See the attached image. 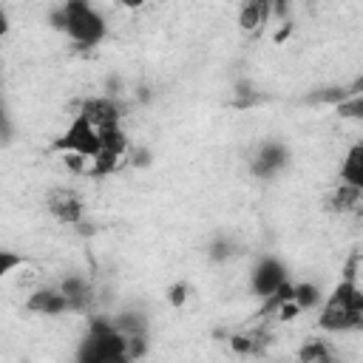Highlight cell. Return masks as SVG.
<instances>
[{
    "label": "cell",
    "mask_w": 363,
    "mask_h": 363,
    "mask_svg": "<svg viewBox=\"0 0 363 363\" xmlns=\"http://www.w3.org/2000/svg\"><path fill=\"white\" fill-rule=\"evenodd\" d=\"M111 318L125 337H150V315L142 306H122Z\"/></svg>",
    "instance_id": "obj_12"
},
{
    "label": "cell",
    "mask_w": 363,
    "mask_h": 363,
    "mask_svg": "<svg viewBox=\"0 0 363 363\" xmlns=\"http://www.w3.org/2000/svg\"><path fill=\"white\" fill-rule=\"evenodd\" d=\"M48 26L77 48H96L108 40V20L91 0H60L48 11Z\"/></svg>",
    "instance_id": "obj_2"
},
{
    "label": "cell",
    "mask_w": 363,
    "mask_h": 363,
    "mask_svg": "<svg viewBox=\"0 0 363 363\" xmlns=\"http://www.w3.org/2000/svg\"><path fill=\"white\" fill-rule=\"evenodd\" d=\"M128 164L136 167V170H147L153 164V150L147 145H133L128 150Z\"/></svg>",
    "instance_id": "obj_23"
},
{
    "label": "cell",
    "mask_w": 363,
    "mask_h": 363,
    "mask_svg": "<svg viewBox=\"0 0 363 363\" xmlns=\"http://www.w3.org/2000/svg\"><path fill=\"white\" fill-rule=\"evenodd\" d=\"M335 111H337V116L340 119H352V122H363V91H357V94H349V96H343L337 105H335Z\"/></svg>",
    "instance_id": "obj_21"
},
{
    "label": "cell",
    "mask_w": 363,
    "mask_h": 363,
    "mask_svg": "<svg viewBox=\"0 0 363 363\" xmlns=\"http://www.w3.org/2000/svg\"><path fill=\"white\" fill-rule=\"evenodd\" d=\"M187 298H190V284H187L184 278H176L173 284H167V289H164V301H167L173 309H182V306L187 303Z\"/></svg>",
    "instance_id": "obj_22"
},
{
    "label": "cell",
    "mask_w": 363,
    "mask_h": 363,
    "mask_svg": "<svg viewBox=\"0 0 363 363\" xmlns=\"http://www.w3.org/2000/svg\"><path fill=\"white\" fill-rule=\"evenodd\" d=\"M204 255L210 264H230L235 255H241V244L233 233H216L204 244Z\"/></svg>",
    "instance_id": "obj_15"
},
{
    "label": "cell",
    "mask_w": 363,
    "mask_h": 363,
    "mask_svg": "<svg viewBox=\"0 0 363 363\" xmlns=\"http://www.w3.org/2000/svg\"><path fill=\"white\" fill-rule=\"evenodd\" d=\"M79 111L102 130V128H113L122 125L125 119V105L119 96H108V94H96V96H85L79 102Z\"/></svg>",
    "instance_id": "obj_10"
},
{
    "label": "cell",
    "mask_w": 363,
    "mask_h": 363,
    "mask_svg": "<svg viewBox=\"0 0 363 363\" xmlns=\"http://www.w3.org/2000/svg\"><path fill=\"white\" fill-rule=\"evenodd\" d=\"M128 156H122V153H116V150H99V156L96 159H91L88 162V176H94V179H105V176H113L119 167H122V162H125Z\"/></svg>",
    "instance_id": "obj_18"
},
{
    "label": "cell",
    "mask_w": 363,
    "mask_h": 363,
    "mask_svg": "<svg viewBox=\"0 0 363 363\" xmlns=\"http://www.w3.org/2000/svg\"><path fill=\"white\" fill-rule=\"evenodd\" d=\"M292 14V0H269V17L278 23H289Z\"/></svg>",
    "instance_id": "obj_25"
},
{
    "label": "cell",
    "mask_w": 363,
    "mask_h": 363,
    "mask_svg": "<svg viewBox=\"0 0 363 363\" xmlns=\"http://www.w3.org/2000/svg\"><path fill=\"white\" fill-rule=\"evenodd\" d=\"M289 164H292L289 145L284 139H278V136H267V139L255 142V147L250 150L247 170L258 182H275V179H281L286 173Z\"/></svg>",
    "instance_id": "obj_4"
},
{
    "label": "cell",
    "mask_w": 363,
    "mask_h": 363,
    "mask_svg": "<svg viewBox=\"0 0 363 363\" xmlns=\"http://www.w3.org/2000/svg\"><path fill=\"white\" fill-rule=\"evenodd\" d=\"M51 150L57 153H77L82 159H96L99 150H102V136H99V128L82 113L77 111L74 119L68 122V128L51 142Z\"/></svg>",
    "instance_id": "obj_5"
},
{
    "label": "cell",
    "mask_w": 363,
    "mask_h": 363,
    "mask_svg": "<svg viewBox=\"0 0 363 363\" xmlns=\"http://www.w3.org/2000/svg\"><path fill=\"white\" fill-rule=\"evenodd\" d=\"M318 329L329 335L363 332V286L357 278V258H349L337 284L318 309Z\"/></svg>",
    "instance_id": "obj_1"
},
{
    "label": "cell",
    "mask_w": 363,
    "mask_h": 363,
    "mask_svg": "<svg viewBox=\"0 0 363 363\" xmlns=\"http://www.w3.org/2000/svg\"><path fill=\"white\" fill-rule=\"evenodd\" d=\"M337 182L363 193V139L349 145V150L343 153L340 167H337Z\"/></svg>",
    "instance_id": "obj_13"
},
{
    "label": "cell",
    "mask_w": 363,
    "mask_h": 363,
    "mask_svg": "<svg viewBox=\"0 0 363 363\" xmlns=\"http://www.w3.org/2000/svg\"><path fill=\"white\" fill-rule=\"evenodd\" d=\"M116 3H119L122 9H130V11H136V9H142L147 0H116Z\"/></svg>",
    "instance_id": "obj_27"
},
{
    "label": "cell",
    "mask_w": 363,
    "mask_h": 363,
    "mask_svg": "<svg viewBox=\"0 0 363 363\" xmlns=\"http://www.w3.org/2000/svg\"><path fill=\"white\" fill-rule=\"evenodd\" d=\"M340 357V352L332 346V340H326V337H306L298 349H295V360H301V363H332V360H337Z\"/></svg>",
    "instance_id": "obj_14"
},
{
    "label": "cell",
    "mask_w": 363,
    "mask_h": 363,
    "mask_svg": "<svg viewBox=\"0 0 363 363\" xmlns=\"http://www.w3.org/2000/svg\"><path fill=\"white\" fill-rule=\"evenodd\" d=\"M292 298H295V303H298L303 312H318L320 303H323V298H326V292H323L320 284L301 278V281H295V292H292Z\"/></svg>",
    "instance_id": "obj_17"
},
{
    "label": "cell",
    "mask_w": 363,
    "mask_h": 363,
    "mask_svg": "<svg viewBox=\"0 0 363 363\" xmlns=\"http://www.w3.org/2000/svg\"><path fill=\"white\" fill-rule=\"evenodd\" d=\"M74 357L77 363H128V337L111 315L91 312Z\"/></svg>",
    "instance_id": "obj_3"
},
{
    "label": "cell",
    "mask_w": 363,
    "mask_h": 363,
    "mask_svg": "<svg viewBox=\"0 0 363 363\" xmlns=\"http://www.w3.org/2000/svg\"><path fill=\"white\" fill-rule=\"evenodd\" d=\"M269 20V0H241L238 6V28L252 34Z\"/></svg>",
    "instance_id": "obj_16"
},
{
    "label": "cell",
    "mask_w": 363,
    "mask_h": 363,
    "mask_svg": "<svg viewBox=\"0 0 363 363\" xmlns=\"http://www.w3.org/2000/svg\"><path fill=\"white\" fill-rule=\"evenodd\" d=\"M26 264V258L23 255H17V252H11V250H0V275H11L17 267H23Z\"/></svg>",
    "instance_id": "obj_24"
},
{
    "label": "cell",
    "mask_w": 363,
    "mask_h": 363,
    "mask_svg": "<svg viewBox=\"0 0 363 363\" xmlns=\"http://www.w3.org/2000/svg\"><path fill=\"white\" fill-rule=\"evenodd\" d=\"M298 315H303V309L295 303V298H289V301H284L278 309H275V318L278 320H284V323H289V320H295Z\"/></svg>",
    "instance_id": "obj_26"
},
{
    "label": "cell",
    "mask_w": 363,
    "mask_h": 363,
    "mask_svg": "<svg viewBox=\"0 0 363 363\" xmlns=\"http://www.w3.org/2000/svg\"><path fill=\"white\" fill-rule=\"evenodd\" d=\"M286 281H289V267L275 252L258 255L252 261V267H250V292L255 298H261V301H267L269 295H275Z\"/></svg>",
    "instance_id": "obj_7"
},
{
    "label": "cell",
    "mask_w": 363,
    "mask_h": 363,
    "mask_svg": "<svg viewBox=\"0 0 363 363\" xmlns=\"http://www.w3.org/2000/svg\"><path fill=\"white\" fill-rule=\"evenodd\" d=\"M230 349L238 354V357H264L269 343H272V332L267 323L255 326V329H247V332H235L227 337Z\"/></svg>",
    "instance_id": "obj_11"
},
{
    "label": "cell",
    "mask_w": 363,
    "mask_h": 363,
    "mask_svg": "<svg viewBox=\"0 0 363 363\" xmlns=\"http://www.w3.org/2000/svg\"><path fill=\"white\" fill-rule=\"evenodd\" d=\"M43 207L62 227H79L85 221V199L74 184H51L45 190Z\"/></svg>",
    "instance_id": "obj_6"
},
{
    "label": "cell",
    "mask_w": 363,
    "mask_h": 363,
    "mask_svg": "<svg viewBox=\"0 0 363 363\" xmlns=\"http://www.w3.org/2000/svg\"><path fill=\"white\" fill-rule=\"evenodd\" d=\"M99 136H102V147H105V150H116V153L128 156V150L133 147V145H130V136L125 133V128H122V125L102 128V130H99Z\"/></svg>",
    "instance_id": "obj_19"
},
{
    "label": "cell",
    "mask_w": 363,
    "mask_h": 363,
    "mask_svg": "<svg viewBox=\"0 0 363 363\" xmlns=\"http://www.w3.org/2000/svg\"><path fill=\"white\" fill-rule=\"evenodd\" d=\"M360 190H354V187H349V184H343V182H337V187H335V193L329 196V210H352L357 201H360Z\"/></svg>",
    "instance_id": "obj_20"
},
{
    "label": "cell",
    "mask_w": 363,
    "mask_h": 363,
    "mask_svg": "<svg viewBox=\"0 0 363 363\" xmlns=\"http://www.w3.org/2000/svg\"><path fill=\"white\" fill-rule=\"evenodd\" d=\"M60 289L65 292V298H68V303H71V315H82V318H88L91 312H96V286H94V281L88 278V275H82V272H68V275H62L60 281Z\"/></svg>",
    "instance_id": "obj_8"
},
{
    "label": "cell",
    "mask_w": 363,
    "mask_h": 363,
    "mask_svg": "<svg viewBox=\"0 0 363 363\" xmlns=\"http://www.w3.org/2000/svg\"><path fill=\"white\" fill-rule=\"evenodd\" d=\"M23 309L28 315H37V318H62V315H71V303H68L65 292L60 289V284H43V286H37L26 298Z\"/></svg>",
    "instance_id": "obj_9"
}]
</instances>
